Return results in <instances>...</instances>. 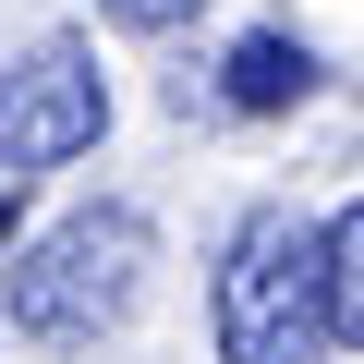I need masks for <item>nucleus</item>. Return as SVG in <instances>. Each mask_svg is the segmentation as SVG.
Returning <instances> with one entry per match:
<instances>
[{"instance_id":"f257e3e1","label":"nucleus","mask_w":364,"mask_h":364,"mask_svg":"<svg viewBox=\"0 0 364 364\" xmlns=\"http://www.w3.org/2000/svg\"><path fill=\"white\" fill-rule=\"evenodd\" d=\"M146 267H158L146 207H73L61 231H37V243L13 255L0 304H13V328H25V340H49V352H97V340L134 316Z\"/></svg>"},{"instance_id":"f03ea898","label":"nucleus","mask_w":364,"mask_h":364,"mask_svg":"<svg viewBox=\"0 0 364 364\" xmlns=\"http://www.w3.org/2000/svg\"><path fill=\"white\" fill-rule=\"evenodd\" d=\"M207 328H219V364H316V352H328L316 219H291V207H243L231 243H219Z\"/></svg>"},{"instance_id":"7ed1b4c3","label":"nucleus","mask_w":364,"mask_h":364,"mask_svg":"<svg viewBox=\"0 0 364 364\" xmlns=\"http://www.w3.org/2000/svg\"><path fill=\"white\" fill-rule=\"evenodd\" d=\"M109 134V85H97V49L85 37H49L0 73V170H61Z\"/></svg>"},{"instance_id":"20e7f679","label":"nucleus","mask_w":364,"mask_h":364,"mask_svg":"<svg viewBox=\"0 0 364 364\" xmlns=\"http://www.w3.org/2000/svg\"><path fill=\"white\" fill-rule=\"evenodd\" d=\"M304 97H316V49H304V37H279V25H267V37H243V49L219 61V109H243V122L304 109Z\"/></svg>"},{"instance_id":"39448f33","label":"nucleus","mask_w":364,"mask_h":364,"mask_svg":"<svg viewBox=\"0 0 364 364\" xmlns=\"http://www.w3.org/2000/svg\"><path fill=\"white\" fill-rule=\"evenodd\" d=\"M316 279H328V340H352V352H364V195L316 231Z\"/></svg>"},{"instance_id":"423d86ee","label":"nucleus","mask_w":364,"mask_h":364,"mask_svg":"<svg viewBox=\"0 0 364 364\" xmlns=\"http://www.w3.org/2000/svg\"><path fill=\"white\" fill-rule=\"evenodd\" d=\"M97 13H109V25H134V37H170V25H195L207 0H97Z\"/></svg>"},{"instance_id":"0eeeda50","label":"nucleus","mask_w":364,"mask_h":364,"mask_svg":"<svg viewBox=\"0 0 364 364\" xmlns=\"http://www.w3.org/2000/svg\"><path fill=\"white\" fill-rule=\"evenodd\" d=\"M25 231V170H0V243Z\"/></svg>"}]
</instances>
